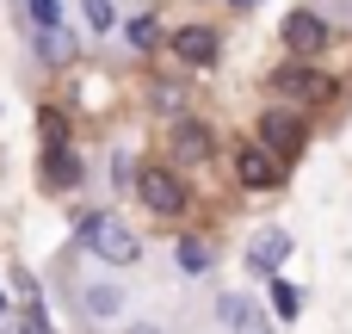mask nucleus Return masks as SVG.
Segmentation results:
<instances>
[{
	"label": "nucleus",
	"instance_id": "aec40b11",
	"mask_svg": "<svg viewBox=\"0 0 352 334\" xmlns=\"http://www.w3.org/2000/svg\"><path fill=\"white\" fill-rule=\"evenodd\" d=\"M124 334H161V328H155V322H136V328H124Z\"/></svg>",
	"mask_w": 352,
	"mask_h": 334
},
{
	"label": "nucleus",
	"instance_id": "4468645a",
	"mask_svg": "<svg viewBox=\"0 0 352 334\" xmlns=\"http://www.w3.org/2000/svg\"><path fill=\"white\" fill-rule=\"evenodd\" d=\"M124 43H130L136 56H155V50H161V19H155V12H130V19H124Z\"/></svg>",
	"mask_w": 352,
	"mask_h": 334
},
{
	"label": "nucleus",
	"instance_id": "f8f14e48",
	"mask_svg": "<svg viewBox=\"0 0 352 334\" xmlns=\"http://www.w3.org/2000/svg\"><path fill=\"white\" fill-rule=\"evenodd\" d=\"M31 50H37L43 68H68V62H74V43H68L62 25H56V31H37V25H31Z\"/></svg>",
	"mask_w": 352,
	"mask_h": 334
},
{
	"label": "nucleus",
	"instance_id": "f3484780",
	"mask_svg": "<svg viewBox=\"0 0 352 334\" xmlns=\"http://www.w3.org/2000/svg\"><path fill=\"white\" fill-rule=\"evenodd\" d=\"M272 316L297 322V316H303V291H297V285H285V279H272Z\"/></svg>",
	"mask_w": 352,
	"mask_h": 334
},
{
	"label": "nucleus",
	"instance_id": "423d86ee",
	"mask_svg": "<svg viewBox=\"0 0 352 334\" xmlns=\"http://www.w3.org/2000/svg\"><path fill=\"white\" fill-rule=\"evenodd\" d=\"M167 50H173L179 68H217L223 37H217V25H179V31L167 37Z\"/></svg>",
	"mask_w": 352,
	"mask_h": 334
},
{
	"label": "nucleus",
	"instance_id": "9b49d317",
	"mask_svg": "<svg viewBox=\"0 0 352 334\" xmlns=\"http://www.w3.org/2000/svg\"><path fill=\"white\" fill-rule=\"evenodd\" d=\"M80 174H87V167H80V155H74L68 143H50V149H43V167H37L43 192H74Z\"/></svg>",
	"mask_w": 352,
	"mask_h": 334
},
{
	"label": "nucleus",
	"instance_id": "412c9836",
	"mask_svg": "<svg viewBox=\"0 0 352 334\" xmlns=\"http://www.w3.org/2000/svg\"><path fill=\"white\" fill-rule=\"evenodd\" d=\"M6 310H12V304H6V291H0V322H6Z\"/></svg>",
	"mask_w": 352,
	"mask_h": 334
},
{
	"label": "nucleus",
	"instance_id": "39448f33",
	"mask_svg": "<svg viewBox=\"0 0 352 334\" xmlns=\"http://www.w3.org/2000/svg\"><path fill=\"white\" fill-rule=\"evenodd\" d=\"M235 180H241L248 192H278V186H285V161H278L266 143H241V149H235Z\"/></svg>",
	"mask_w": 352,
	"mask_h": 334
},
{
	"label": "nucleus",
	"instance_id": "f257e3e1",
	"mask_svg": "<svg viewBox=\"0 0 352 334\" xmlns=\"http://www.w3.org/2000/svg\"><path fill=\"white\" fill-rule=\"evenodd\" d=\"M80 248H87L93 260L118 267V273L142 260V242H136V229H130L124 217H111V211H99V217H87V223H80Z\"/></svg>",
	"mask_w": 352,
	"mask_h": 334
},
{
	"label": "nucleus",
	"instance_id": "0eeeda50",
	"mask_svg": "<svg viewBox=\"0 0 352 334\" xmlns=\"http://www.w3.org/2000/svg\"><path fill=\"white\" fill-rule=\"evenodd\" d=\"M328 37H334V31H328V19H322L316 6L285 12V50H291V56H303V62H309V56H322V50H328Z\"/></svg>",
	"mask_w": 352,
	"mask_h": 334
},
{
	"label": "nucleus",
	"instance_id": "9d476101",
	"mask_svg": "<svg viewBox=\"0 0 352 334\" xmlns=\"http://www.w3.org/2000/svg\"><path fill=\"white\" fill-rule=\"evenodd\" d=\"M217 155V136H210V124H198V118H179L173 124V161L179 167H204Z\"/></svg>",
	"mask_w": 352,
	"mask_h": 334
},
{
	"label": "nucleus",
	"instance_id": "6e6552de",
	"mask_svg": "<svg viewBox=\"0 0 352 334\" xmlns=\"http://www.w3.org/2000/svg\"><path fill=\"white\" fill-rule=\"evenodd\" d=\"M291 248H297V242H291L285 229H254V236H248V273H254V279H278V267L291 260Z\"/></svg>",
	"mask_w": 352,
	"mask_h": 334
},
{
	"label": "nucleus",
	"instance_id": "7ed1b4c3",
	"mask_svg": "<svg viewBox=\"0 0 352 334\" xmlns=\"http://www.w3.org/2000/svg\"><path fill=\"white\" fill-rule=\"evenodd\" d=\"M136 198L155 211V217H186V205H192V192H186V180L173 174V167H136Z\"/></svg>",
	"mask_w": 352,
	"mask_h": 334
},
{
	"label": "nucleus",
	"instance_id": "f03ea898",
	"mask_svg": "<svg viewBox=\"0 0 352 334\" xmlns=\"http://www.w3.org/2000/svg\"><path fill=\"white\" fill-rule=\"evenodd\" d=\"M272 93H278V99H291V105L303 112V105H328V99H334V81H328L316 62H303V56H297V62L272 68Z\"/></svg>",
	"mask_w": 352,
	"mask_h": 334
},
{
	"label": "nucleus",
	"instance_id": "2eb2a0df",
	"mask_svg": "<svg viewBox=\"0 0 352 334\" xmlns=\"http://www.w3.org/2000/svg\"><path fill=\"white\" fill-rule=\"evenodd\" d=\"M173 254H179V273H186V279H204V273L217 267V254H210V242H198V236H186V242H179Z\"/></svg>",
	"mask_w": 352,
	"mask_h": 334
},
{
	"label": "nucleus",
	"instance_id": "20e7f679",
	"mask_svg": "<svg viewBox=\"0 0 352 334\" xmlns=\"http://www.w3.org/2000/svg\"><path fill=\"white\" fill-rule=\"evenodd\" d=\"M260 143H266L278 161H297V155L309 149V124L297 118V105H272V112H260Z\"/></svg>",
	"mask_w": 352,
	"mask_h": 334
},
{
	"label": "nucleus",
	"instance_id": "1a4fd4ad",
	"mask_svg": "<svg viewBox=\"0 0 352 334\" xmlns=\"http://www.w3.org/2000/svg\"><path fill=\"white\" fill-rule=\"evenodd\" d=\"M124 285H111V279H93V285H74V310H80V322H118L124 316Z\"/></svg>",
	"mask_w": 352,
	"mask_h": 334
},
{
	"label": "nucleus",
	"instance_id": "a211bd4d",
	"mask_svg": "<svg viewBox=\"0 0 352 334\" xmlns=\"http://www.w3.org/2000/svg\"><path fill=\"white\" fill-rule=\"evenodd\" d=\"M25 19H31L37 31H56V25H62V0H25Z\"/></svg>",
	"mask_w": 352,
	"mask_h": 334
},
{
	"label": "nucleus",
	"instance_id": "dca6fc26",
	"mask_svg": "<svg viewBox=\"0 0 352 334\" xmlns=\"http://www.w3.org/2000/svg\"><path fill=\"white\" fill-rule=\"evenodd\" d=\"M80 19L93 37H105V31H118V0H80Z\"/></svg>",
	"mask_w": 352,
	"mask_h": 334
},
{
	"label": "nucleus",
	"instance_id": "4be33fe9",
	"mask_svg": "<svg viewBox=\"0 0 352 334\" xmlns=\"http://www.w3.org/2000/svg\"><path fill=\"white\" fill-rule=\"evenodd\" d=\"M229 6H260V0H229Z\"/></svg>",
	"mask_w": 352,
	"mask_h": 334
},
{
	"label": "nucleus",
	"instance_id": "6ab92c4d",
	"mask_svg": "<svg viewBox=\"0 0 352 334\" xmlns=\"http://www.w3.org/2000/svg\"><path fill=\"white\" fill-rule=\"evenodd\" d=\"M37 130H43V149H50V143H68V118H62V112H43Z\"/></svg>",
	"mask_w": 352,
	"mask_h": 334
},
{
	"label": "nucleus",
	"instance_id": "ddd939ff",
	"mask_svg": "<svg viewBox=\"0 0 352 334\" xmlns=\"http://www.w3.org/2000/svg\"><path fill=\"white\" fill-rule=\"evenodd\" d=\"M223 316H229V334H272V316L260 304H248V298H229Z\"/></svg>",
	"mask_w": 352,
	"mask_h": 334
}]
</instances>
